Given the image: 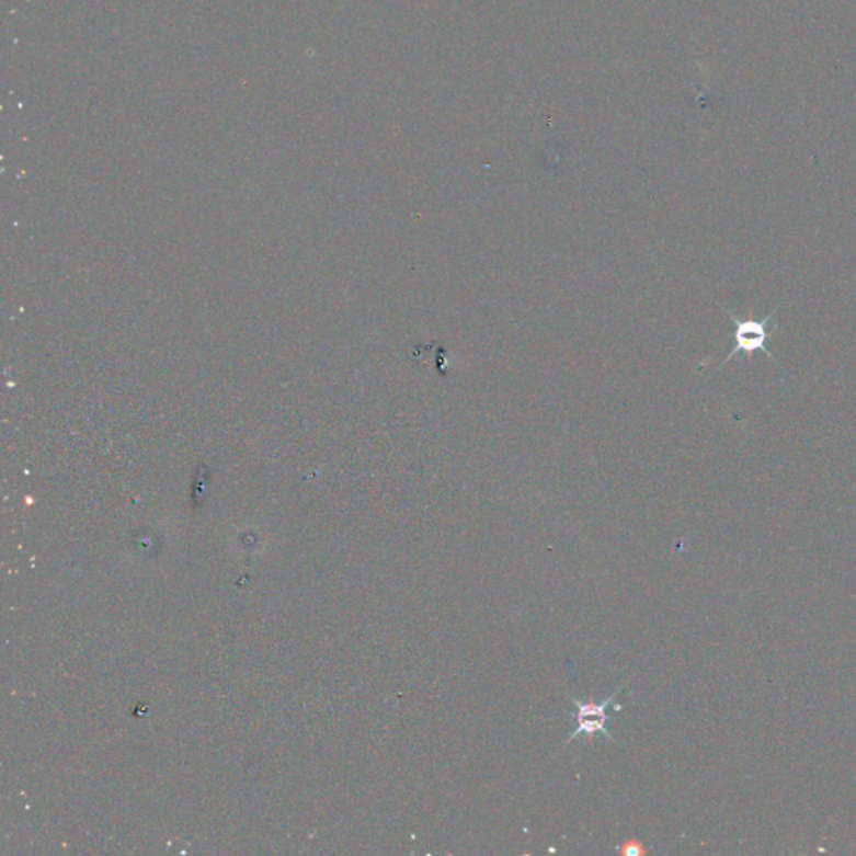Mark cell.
Masks as SVG:
<instances>
[{"mask_svg": "<svg viewBox=\"0 0 856 856\" xmlns=\"http://www.w3.org/2000/svg\"><path fill=\"white\" fill-rule=\"evenodd\" d=\"M619 852L623 853V855L639 856L644 853V848H642V843L632 840V842L624 843V846H620Z\"/></svg>", "mask_w": 856, "mask_h": 856, "instance_id": "cell-3", "label": "cell"}, {"mask_svg": "<svg viewBox=\"0 0 856 856\" xmlns=\"http://www.w3.org/2000/svg\"><path fill=\"white\" fill-rule=\"evenodd\" d=\"M623 687L624 686L617 687L613 695H610L609 698L604 699L603 703L581 701V699L569 695V699L574 703L575 709H578V715H575V722H578V728H575L574 733H572L571 737L566 740V743L562 744L561 750H564L569 743H572V741L578 740V738L581 737H584L587 743H592L594 737L600 733L603 734L606 740L616 743L617 746H626L623 741H617L616 738L609 733V730H607V719H609V716H607V709L613 706L614 699H616V696L619 695L620 690H623Z\"/></svg>", "mask_w": 856, "mask_h": 856, "instance_id": "cell-1", "label": "cell"}, {"mask_svg": "<svg viewBox=\"0 0 856 856\" xmlns=\"http://www.w3.org/2000/svg\"><path fill=\"white\" fill-rule=\"evenodd\" d=\"M727 313L734 323V349L731 350L727 358L722 359L721 365L728 364L734 356L751 355V353L756 352H765L768 358L776 359L772 352L766 349V339L776 333V327H773L772 321L775 315L778 313V308H775L765 320H740L731 311H727Z\"/></svg>", "mask_w": 856, "mask_h": 856, "instance_id": "cell-2", "label": "cell"}]
</instances>
